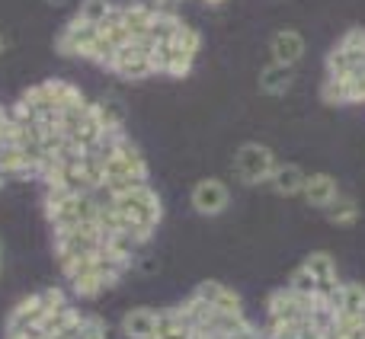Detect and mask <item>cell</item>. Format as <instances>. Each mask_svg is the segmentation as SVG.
<instances>
[{
	"mask_svg": "<svg viewBox=\"0 0 365 339\" xmlns=\"http://www.w3.org/2000/svg\"><path fill=\"white\" fill-rule=\"evenodd\" d=\"M170 48H173V51H182V55H192V58H195V55H199V48H202V32L182 23L180 29L173 32Z\"/></svg>",
	"mask_w": 365,
	"mask_h": 339,
	"instance_id": "18",
	"label": "cell"
},
{
	"mask_svg": "<svg viewBox=\"0 0 365 339\" xmlns=\"http://www.w3.org/2000/svg\"><path fill=\"white\" fill-rule=\"evenodd\" d=\"M0 266H4V244H0Z\"/></svg>",
	"mask_w": 365,
	"mask_h": 339,
	"instance_id": "33",
	"label": "cell"
},
{
	"mask_svg": "<svg viewBox=\"0 0 365 339\" xmlns=\"http://www.w3.org/2000/svg\"><path fill=\"white\" fill-rule=\"evenodd\" d=\"M180 4H182V0H151L154 13H177Z\"/></svg>",
	"mask_w": 365,
	"mask_h": 339,
	"instance_id": "28",
	"label": "cell"
},
{
	"mask_svg": "<svg viewBox=\"0 0 365 339\" xmlns=\"http://www.w3.org/2000/svg\"><path fill=\"white\" fill-rule=\"evenodd\" d=\"M45 4H48V6H68L71 0H45Z\"/></svg>",
	"mask_w": 365,
	"mask_h": 339,
	"instance_id": "30",
	"label": "cell"
},
{
	"mask_svg": "<svg viewBox=\"0 0 365 339\" xmlns=\"http://www.w3.org/2000/svg\"><path fill=\"white\" fill-rule=\"evenodd\" d=\"M42 87H45V96H48V103H51V109H55V113H64L68 106H74V103L83 100L81 90H77L71 80H61V77L42 80Z\"/></svg>",
	"mask_w": 365,
	"mask_h": 339,
	"instance_id": "14",
	"label": "cell"
},
{
	"mask_svg": "<svg viewBox=\"0 0 365 339\" xmlns=\"http://www.w3.org/2000/svg\"><path fill=\"white\" fill-rule=\"evenodd\" d=\"M321 100L327 106H349V83L346 77H327L321 87Z\"/></svg>",
	"mask_w": 365,
	"mask_h": 339,
	"instance_id": "20",
	"label": "cell"
},
{
	"mask_svg": "<svg viewBox=\"0 0 365 339\" xmlns=\"http://www.w3.org/2000/svg\"><path fill=\"white\" fill-rule=\"evenodd\" d=\"M42 301H38V295H29V298H23L19 304H13V311L6 314V330H4V336L6 333H23V330H29V327H38V320H42Z\"/></svg>",
	"mask_w": 365,
	"mask_h": 339,
	"instance_id": "10",
	"label": "cell"
},
{
	"mask_svg": "<svg viewBox=\"0 0 365 339\" xmlns=\"http://www.w3.org/2000/svg\"><path fill=\"white\" fill-rule=\"evenodd\" d=\"M122 23H125V32L132 36V42L145 38L151 32V23H154V6L151 4H122Z\"/></svg>",
	"mask_w": 365,
	"mask_h": 339,
	"instance_id": "12",
	"label": "cell"
},
{
	"mask_svg": "<svg viewBox=\"0 0 365 339\" xmlns=\"http://www.w3.org/2000/svg\"><path fill=\"white\" fill-rule=\"evenodd\" d=\"M330 336L334 339H365V317H336Z\"/></svg>",
	"mask_w": 365,
	"mask_h": 339,
	"instance_id": "23",
	"label": "cell"
},
{
	"mask_svg": "<svg viewBox=\"0 0 365 339\" xmlns=\"http://www.w3.org/2000/svg\"><path fill=\"white\" fill-rule=\"evenodd\" d=\"M292 80H295V74H292V68H285V64L272 61L259 71V90L269 96H282L285 90L292 87Z\"/></svg>",
	"mask_w": 365,
	"mask_h": 339,
	"instance_id": "16",
	"label": "cell"
},
{
	"mask_svg": "<svg viewBox=\"0 0 365 339\" xmlns=\"http://www.w3.org/2000/svg\"><path fill=\"white\" fill-rule=\"evenodd\" d=\"M4 48H6V38H4V32H0V55H4Z\"/></svg>",
	"mask_w": 365,
	"mask_h": 339,
	"instance_id": "32",
	"label": "cell"
},
{
	"mask_svg": "<svg viewBox=\"0 0 365 339\" xmlns=\"http://www.w3.org/2000/svg\"><path fill=\"white\" fill-rule=\"evenodd\" d=\"M285 288L295 291V295H302V298H317V291H321V282H317V278L311 276V272L304 269V266H298V269L289 276Z\"/></svg>",
	"mask_w": 365,
	"mask_h": 339,
	"instance_id": "19",
	"label": "cell"
},
{
	"mask_svg": "<svg viewBox=\"0 0 365 339\" xmlns=\"http://www.w3.org/2000/svg\"><path fill=\"white\" fill-rule=\"evenodd\" d=\"M113 208L122 214L125 221H132V224L145 227V231H158L160 218H164V202H160V195L151 189V182H141V186H135L132 192L125 195H115Z\"/></svg>",
	"mask_w": 365,
	"mask_h": 339,
	"instance_id": "1",
	"label": "cell"
},
{
	"mask_svg": "<svg viewBox=\"0 0 365 339\" xmlns=\"http://www.w3.org/2000/svg\"><path fill=\"white\" fill-rule=\"evenodd\" d=\"M269 51H272V61L276 64L295 68L304 58V36L298 29H279L269 42Z\"/></svg>",
	"mask_w": 365,
	"mask_h": 339,
	"instance_id": "8",
	"label": "cell"
},
{
	"mask_svg": "<svg viewBox=\"0 0 365 339\" xmlns=\"http://www.w3.org/2000/svg\"><path fill=\"white\" fill-rule=\"evenodd\" d=\"M192 64H195V58H192V55H182V51H170V61H167L164 74H167V77H189V74H192Z\"/></svg>",
	"mask_w": 365,
	"mask_h": 339,
	"instance_id": "25",
	"label": "cell"
},
{
	"mask_svg": "<svg viewBox=\"0 0 365 339\" xmlns=\"http://www.w3.org/2000/svg\"><path fill=\"white\" fill-rule=\"evenodd\" d=\"M304 269L311 272V276L321 282V288H330V285L340 282V272H336V259L330 256L327 250H317V253H308V259H304Z\"/></svg>",
	"mask_w": 365,
	"mask_h": 339,
	"instance_id": "15",
	"label": "cell"
},
{
	"mask_svg": "<svg viewBox=\"0 0 365 339\" xmlns=\"http://www.w3.org/2000/svg\"><path fill=\"white\" fill-rule=\"evenodd\" d=\"M189 202H192V208L199 214L215 218V214L227 212V205H231V189L221 179H199L192 186V192H189Z\"/></svg>",
	"mask_w": 365,
	"mask_h": 339,
	"instance_id": "5",
	"label": "cell"
},
{
	"mask_svg": "<svg viewBox=\"0 0 365 339\" xmlns=\"http://www.w3.org/2000/svg\"><path fill=\"white\" fill-rule=\"evenodd\" d=\"M327 221L336 227H353L359 221V202L353 195H340L334 205L327 208Z\"/></svg>",
	"mask_w": 365,
	"mask_h": 339,
	"instance_id": "17",
	"label": "cell"
},
{
	"mask_svg": "<svg viewBox=\"0 0 365 339\" xmlns=\"http://www.w3.org/2000/svg\"><path fill=\"white\" fill-rule=\"evenodd\" d=\"M208 6H221V4H227V0H205Z\"/></svg>",
	"mask_w": 365,
	"mask_h": 339,
	"instance_id": "31",
	"label": "cell"
},
{
	"mask_svg": "<svg viewBox=\"0 0 365 339\" xmlns=\"http://www.w3.org/2000/svg\"><path fill=\"white\" fill-rule=\"evenodd\" d=\"M182 26V19L177 13H154V23H151V32L148 36L154 38V42H170L173 32H177Z\"/></svg>",
	"mask_w": 365,
	"mask_h": 339,
	"instance_id": "22",
	"label": "cell"
},
{
	"mask_svg": "<svg viewBox=\"0 0 365 339\" xmlns=\"http://www.w3.org/2000/svg\"><path fill=\"white\" fill-rule=\"evenodd\" d=\"M302 195H304V202H308L311 208H321V212H327V208L334 205L336 199H340V186H336V179L330 173H314V176H308Z\"/></svg>",
	"mask_w": 365,
	"mask_h": 339,
	"instance_id": "9",
	"label": "cell"
},
{
	"mask_svg": "<svg viewBox=\"0 0 365 339\" xmlns=\"http://www.w3.org/2000/svg\"><path fill=\"white\" fill-rule=\"evenodd\" d=\"M192 295L199 298V301H205L215 314H244V301H240V295L234 288H227L225 282L208 278V282L195 285Z\"/></svg>",
	"mask_w": 365,
	"mask_h": 339,
	"instance_id": "6",
	"label": "cell"
},
{
	"mask_svg": "<svg viewBox=\"0 0 365 339\" xmlns=\"http://www.w3.org/2000/svg\"><path fill=\"white\" fill-rule=\"evenodd\" d=\"M113 0H81V10L74 13L77 19H83V23H90V26H100L103 19L113 13Z\"/></svg>",
	"mask_w": 365,
	"mask_h": 339,
	"instance_id": "21",
	"label": "cell"
},
{
	"mask_svg": "<svg viewBox=\"0 0 365 339\" xmlns=\"http://www.w3.org/2000/svg\"><path fill=\"white\" fill-rule=\"evenodd\" d=\"M77 339H109L106 323H103L100 317H83L81 330H77Z\"/></svg>",
	"mask_w": 365,
	"mask_h": 339,
	"instance_id": "26",
	"label": "cell"
},
{
	"mask_svg": "<svg viewBox=\"0 0 365 339\" xmlns=\"http://www.w3.org/2000/svg\"><path fill=\"white\" fill-rule=\"evenodd\" d=\"M122 333H125V339H154L158 336V311L132 308L122 317Z\"/></svg>",
	"mask_w": 365,
	"mask_h": 339,
	"instance_id": "11",
	"label": "cell"
},
{
	"mask_svg": "<svg viewBox=\"0 0 365 339\" xmlns=\"http://www.w3.org/2000/svg\"><path fill=\"white\" fill-rule=\"evenodd\" d=\"M96 38H100V29L74 16V19H71V23L61 29V36H58V45H55V48L61 51L64 58H87V61H93Z\"/></svg>",
	"mask_w": 365,
	"mask_h": 339,
	"instance_id": "4",
	"label": "cell"
},
{
	"mask_svg": "<svg viewBox=\"0 0 365 339\" xmlns=\"http://www.w3.org/2000/svg\"><path fill=\"white\" fill-rule=\"evenodd\" d=\"M4 339H42V330L29 327V330H23V333H6Z\"/></svg>",
	"mask_w": 365,
	"mask_h": 339,
	"instance_id": "29",
	"label": "cell"
},
{
	"mask_svg": "<svg viewBox=\"0 0 365 339\" xmlns=\"http://www.w3.org/2000/svg\"><path fill=\"white\" fill-rule=\"evenodd\" d=\"M304 182H308V173H304L298 164H279L276 173H272L269 186L276 195H285V199H292V195H302L304 192Z\"/></svg>",
	"mask_w": 365,
	"mask_h": 339,
	"instance_id": "13",
	"label": "cell"
},
{
	"mask_svg": "<svg viewBox=\"0 0 365 339\" xmlns=\"http://www.w3.org/2000/svg\"><path fill=\"white\" fill-rule=\"evenodd\" d=\"M346 83H349V103H365V68L349 71Z\"/></svg>",
	"mask_w": 365,
	"mask_h": 339,
	"instance_id": "27",
	"label": "cell"
},
{
	"mask_svg": "<svg viewBox=\"0 0 365 339\" xmlns=\"http://www.w3.org/2000/svg\"><path fill=\"white\" fill-rule=\"evenodd\" d=\"M279 160L276 154L266 145H257V141H247V145L237 147L234 154V173L244 186H259V182H269L272 173H276Z\"/></svg>",
	"mask_w": 365,
	"mask_h": 339,
	"instance_id": "2",
	"label": "cell"
},
{
	"mask_svg": "<svg viewBox=\"0 0 365 339\" xmlns=\"http://www.w3.org/2000/svg\"><path fill=\"white\" fill-rule=\"evenodd\" d=\"M36 295H38V301H42V311H45V314L68 308V295H64V288H58V285H48V288L36 291Z\"/></svg>",
	"mask_w": 365,
	"mask_h": 339,
	"instance_id": "24",
	"label": "cell"
},
{
	"mask_svg": "<svg viewBox=\"0 0 365 339\" xmlns=\"http://www.w3.org/2000/svg\"><path fill=\"white\" fill-rule=\"evenodd\" d=\"M314 311V298H302L289 288H276L266 301V320L276 323H302Z\"/></svg>",
	"mask_w": 365,
	"mask_h": 339,
	"instance_id": "3",
	"label": "cell"
},
{
	"mask_svg": "<svg viewBox=\"0 0 365 339\" xmlns=\"http://www.w3.org/2000/svg\"><path fill=\"white\" fill-rule=\"evenodd\" d=\"M109 71H113V74H119L122 80H145V77L154 74L148 51H141L135 42H128L125 48H119V55L113 58Z\"/></svg>",
	"mask_w": 365,
	"mask_h": 339,
	"instance_id": "7",
	"label": "cell"
}]
</instances>
